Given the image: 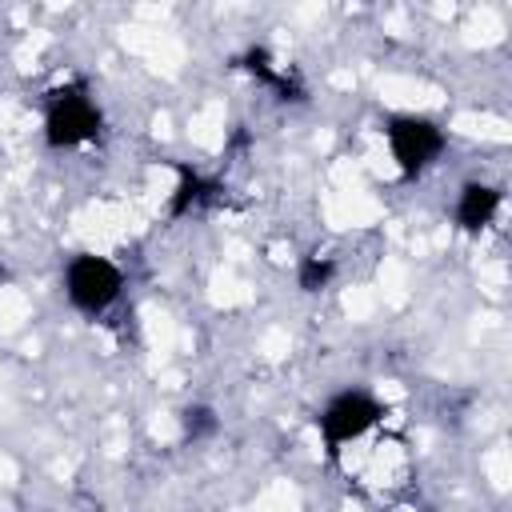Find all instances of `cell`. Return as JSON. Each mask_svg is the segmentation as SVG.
Here are the masks:
<instances>
[{
	"instance_id": "cell-1",
	"label": "cell",
	"mask_w": 512,
	"mask_h": 512,
	"mask_svg": "<svg viewBox=\"0 0 512 512\" xmlns=\"http://www.w3.org/2000/svg\"><path fill=\"white\" fill-rule=\"evenodd\" d=\"M104 132V116L84 84L56 88L44 108V144L48 148H80Z\"/></svg>"
},
{
	"instance_id": "cell-2",
	"label": "cell",
	"mask_w": 512,
	"mask_h": 512,
	"mask_svg": "<svg viewBox=\"0 0 512 512\" xmlns=\"http://www.w3.org/2000/svg\"><path fill=\"white\" fill-rule=\"evenodd\" d=\"M120 288H124V272L108 260V256H96V252H76L68 264H64V296L76 312L84 316H100L108 312L116 300H120Z\"/></svg>"
},
{
	"instance_id": "cell-3",
	"label": "cell",
	"mask_w": 512,
	"mask_h": 512,
	"mask_svg": "<svg viewBox=\"0 0 512 512\" xmlns=\"http://www.w3.org/2000/svg\"><path fill=\"white\" fill-rule=\"evenodd\" d=\"M380 420H384V404H380L372 392H364V388H344V392H336V396L320 408V416H316L328 452H340L344 444L360 440V436H364L368 428H376Z\"/></svg>"
},
{
	"instance_id": "cell-4",
	"label": "cell",
	"mask_w": 512,
	"mask_h": 512,
	"mask_svg": "<svg viewBox=\"0 0 512 512\" xmlns=\"http://www.w3.org/2000/svg\"><path fill=\"white\" fill-rule=\"evenodd\" d=\"M384 136H388V148H392V160L404 176H420L448 144L444 128L428 116H416V112H404V116H392L384 124Z\"/></svg>"
},
{
	"instance_id": "cell-5",
	"label": "cell",
	"mask_w": 512,
	"mask_h": 512,
	"mask_svg": "<svg viewBox=\"0 0 512 512\" xmlns=\"http://www.w3.org/2000/svg\"><path fill=\"white\" fill-rule=\"evenodd\" d=\"M500 200H504V192H500L496 184L468 180V184L460 188V196H456V208H452L456 228H460V232H472V236H476V232H484V228L496 220Z\"/></svg>"
},
{
	"instance_id": "cell-6",
	"label": "cell",
	"mask_w": 512,
	"mask_h": 512,
	"mask_svg": "<svg viewBox=\"0 0 512 512\" xmlns=\"http://www.w3.org/2000/svg\"><path fill=\"white\" fill-rule=\"evenodd\" d=\"M332 276H336V264H332L328 256H304L300 268H296V284H300L304 292H320V288H328Z\"/></svg>"
},
{
	"instance_id": "cell-7",
	"label": "cell",
	"mask_w": 512,
	"mask_h": 512,
	"mask_svg": "<svg viewBox=\"0 0 512 512\" xmlns=\"http://www.w3.org/2000/svg\"><path fill=\"white\" fill-rule=\"evenodd\" d=\"M204 188H212L200 172H192V168H180V184H176V196H172V212H184L192 200H200L204 196Z\"/></svg>"
},
{
	"instance_id": "cell-8",
	"label": "cell",
	"mask_w": 512,
	"mask_h": 512,
	"mask_svg": "<svg viewBox=\"0 0 512 512\" xmlns=\"http://www.w3.org/2000/svg\"><path fill=\"white\" fill-rule=\"evenodd\" d=\"M184 432H188L192 440L212 436V432H216V416H212V408H188V412H184Z\"/></svg>"
}]
</instances>
